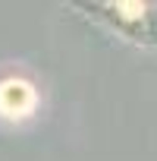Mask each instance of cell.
Masks as SVG:
<instances>
[{"label":"cell","instance_id":"6da1fadb","mask_svg":"<svg viewBox=\"0 0 157 161\" xmlns=\"http://www.w3.org/2000/svg\"><path fill=\"white\" fill-rule=\"evenodd\" d=\"M38 89L35 82L22 76H10L0 82V117H10V120H22L32 117L38 111Z\"/></svg>","mask_w":157,"mask_h":161}]
</instances>
